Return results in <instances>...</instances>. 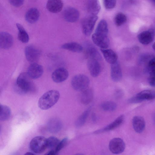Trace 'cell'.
Here are the masks:
<instances>
[{"mask_svg": "<svg viewBox=\"0 0 155 155\" xmlns=\"http://www.w3.org/2000/svg\"><path fill=\"white\" fill-rule=\"evenodd\" d=\"M110 76L112 80L115 82L119 81L122 78L121 69L117 61L111 64Z\"/></svg>", "mask_w": 155, "mask_h": 155, "instance_id": "16", "label": "cell"}, {"mask_svg": "<svg viewBox=\"0 0 155 155\" xmlns=\"http://www.w3.org/2000/svg\"><path fill=\"white\" fill-rule=\"evenodd\" d=\"M101 50L104 58L108 63L112 64L117 61L118 56L113 50L107 48L101 49Z\"/></svg>", "mask_w": 155, "mask_h": 155, "instance_id": "20", "label": "cell"}, {"mask_svg": "<svg viewBox=\"0 0 155 155\" xmlns=\"http://www.w3.org/2000/svg\"><path fill=\"white\" fill-rule=\"evenodd\" d=\"M63 4L61 0H48L46 4L47 9L53 13H57L62 9Z\"/></svg>", "mask_w": 155, "mask_h": 155, "instance_id": "17", "label": "cell"}, {"mask_svg": "<svg viewBox=\"0 0 155 155\" xmlns=\"http://www.w3.org/2000/svg\"><path fill=\"white\" fill-rule=\"evenodd\" d=\"M125 147L124 141L119 138H115L110 141L109 148L110 152L114 154H119L122 153Z\"/></svg>", "mask_w": 155, "mask_h": 155, "instance_id": "6", "label": "cell"}, {"mask_svg": "<svg viewBox=\"0 0 155 155\" xmlns=\"http://www.w3.org/2000/svg\"><path fill=\"white\" fill-rule=\"evenodd\" d=\"M60 97L59 92L55 90L48 91L43 94L38 101V106L41 110H48L57 102Z\"/></svg>", "mask_w": 155, "mask_h": 155, "instance_id": "1", "label": "cell"}, {"mask_svg": "<svg viewBox=\"0 0 155 155\" xmlns=\"http://www.w3.org/2000/svg\"><path fill=\"white\" fill-rule=\"evenodd\" d=\"M94 43L101 49H106L109 47L110 41L108 35L94 33L92 36Z\"/></svg>", "mask_w": 155, "mask_h": 155, "instance_id": "8", "label": "cell"}, {"mask_svg": "<svg viewBox=\"0 0 155 155\" xmlns=\"http://www.w3.org/2000/svg\"><path fill=\"white\" fill-rule=\"evenodd\" d=\"M45 155H57L58 153L54 150H51L47 152Z\"/></svg>", "mask_w": 155, "mask_h": 155, "instance_id": "39", "label": "cell"}, {"mask_svg": "<svg viewBox=\"0 0 155 155\" xmlns=\"http://www.w3.org/2000/svg\"><path fill=\"white\" fill-rule=\"evenodd\" d=\"M24 0H9L11 4L15 7H19L23 4Z\"/></svg>", "mask_w": 155, "mask_h": 155, "instance_id": "37", "label": "cell"}, {"mask_svg": "<svg viewBox=\"0 0 155 155\" xmlns=\"http://www.w3.org/2000/svg\"><path fill=\"white\" fill-rule=\"evenodd\" d=\"M98 17L97 15H91L87 17L82 23L83 33L86 36H89L92 33Z\"/></svg>", "mask_w": 155, "mask_h": 155, "instance_id": "5", "label": "cell"}, {"mask_svg": "<svg viewBox=\"0 0 155 155\" xmlns=\"http://www.w3.org/2000/svg\"><path fill=\"white\" fill-rule=\"evenodd\" d=\"M25 54L28 61L32 63H36L41 55L40 51L32 45H29L26 47Z\"/></svg>", "mask_w": 155, "mask_h": 155, "instance_id": "7", "label": "cell"}, {"mask_svg": "<svg viewBox=\"0 0 155 155\" xmlns=\"http://www.w3.org/2000/svg\"><path fill=\"white\" fill-rule=\"evenodd\" d=\"M152 47L155 50V42L153 44Z\"/></svg>", "mask_w": 155, "mask_h": 155, "instance_id": "41", "label": "cell"}, {"mask_svg": "<svg viewBox=\"0 0 155 155\" xmlns=\"http://www.w3.org/2000/svg\"><path fill=\"white\" fill-rule=\"evenodd\" d=\"M87 6L88 11L91 15H97L101 9L98 0H88Z\"/></svg>", "mask_w": 155, "mask_h": 155, "instance_id": "22", "label": "cell"}, {"mask_svg": "<svg viewBox=\"0 0 155 155\" xmlns=\"http://www.w3.org/2000/svg\"><path fill=\"white\" fill-rule=\"evenodd\" d=\"M68 140L67 138H65L60 141L55 150L58 154L59 152L66 145Z\"/></svg>", "mask_w": 155, "mask_h": 155, "instance_id": "36", "label": "cell"}, {"mask_svg": "<svg viewBox=\"0 0 155 155\" xmlns=\"http://www.w3.org/2000/svg\"><path fill=\"white\" fill-rule=\"evenodd\" d=\"M63 17L64 20L69 22L73 23L77 21L79 17L78 11L73 7L66 8L63 12Z\"/></svg>", "mask_w": 155, "mask_h": 155, "instance_id": "9", "label": "cell"}, {"mask_svg": "<svg viewBox=\"0 0 155 155\" xmlns=\"http://www.w3.org/2000/svg\"><path fill=\"white\" fill-rule=\"evenodd\" d=\"M25 155H32V154H35V153H33L31 152H28L26 153L25 154Z\"/></svg>", "mask_w": 155, "mask_h": 155, "instance_id": "40", "label": "cell"}, {"mask_svg": "<svg viewBox=\"0 0 155 155\" xmlns=\"http://www.w3.org/2000/svg\"><path fill=\"white\" fill-rule=\"evenodd\" d=\"M61 48L74 52L80 53L83 50V47L79 44L74 42H69L62 45Z\"/></svg>", "mask_w": 155, "mask_h": 155, "instance_id": "23", "label": "cell"}, {"mask_svg": "<svg viewBox=\"0 0 155 155\" xmlns=\"http://www.w3.org/2000/svg\"><path fill=\"white\" fill-rule=\"evenodd\" d=\"M29 146L30 149L34 153H41L47 147V139L42 136L35 137L31 141Z\"/></svg>", "mask_w": 155, "mask_h": 155, "instance_id": "4", "label": "cell"}, {"mask_svg": "<svg viewBox=\"0 0 155 155\" xmlns=\"http://www.w3.org/2000/svg\"><path fill=\"white\" fill-rule=\"evenodd\" d=\"M18 30V38L23 43H27L29 40V36L23 26L19 23L16 24Z\"/></svg>", "mask_w": 155, "mask_h": 155, "instance_id": "26", "label": "cell"}, {"mask_svg": "<svg viewBox=\"0 0 155 155\" xmlns=\"http://www.w3.org/2000/svg\"><path fill=\"white\" fill-rule=\"evenodd\" d=\"M149 82L150 85L155 87V68L150 71Z\"/></svg>", "mask_w": 155, "mask_h": 155, "instance_id": "35", "label": "cell"}, {"mask_svg": "<svg viewBox=\"0 0 155 155\" xmlns=\"http://www.w3.org/2000/svg\"><path fill=\"white\" fill-rule=\"evenodd\" d=\"M124 119V116L123 115H120L111 123L103 128L97 130L95 133H101L113 130L120 125L123 122Z\"/></svg>", "mask_w": 155, "mask_h": 155, "instance_id": "18", "label": "cell"}, {"mask_svg": "<svg viewBox=\"0 0 155 155\" xmlns=\"http://www.w3.org/2000/svg\"><path fill=\"white\" fill-rule=\"evenodd\" d=\"M13 43V38L9 33L2 32L0 33V47L1 48L7 49L10 48Z\"/></svg>", "mask_w": 155, "mask_h": 155, "instance_id": "14", "label": "cell"}, {"mask_svg": "<svg viewBox=\"0 0 155 155\" xmlns=\"http://www.w3.org/2000/svg\"><path fill=\"white\" fill-rule=\"evenodd\" d=\"M31 78L27 73L23 72L18 77L16 83V90L19 93L24 94L31 91L34 87Z\"/></svg>", "mask_w": 155, "mask_h": 155, "instance_id": "2", "label": "cell"}, {"mask_svg": "<svg viewBox=\"0 0 155 155\" xmlns=\"http://www.w3.org/2000/svg\"><path fill=\"white\" fill-rule=\"evenodd\" d=\"M99 61L93 58H88L87 67L91 75L94 77L98 76L101 71V66Z\"/></svg>", "mask_w": 155, "mask_h": 155, "instance_id": "11", "label": "cell"}, {"mask_svg": "<svg viewBox=\"0 0 155 155\" xmlns=\"http://www.w3.org/2000/svg\"><path fill=\"white\" fill-rule=\"evenodd\" d=\"M127 20L126 16L123 13H118L115 16L114 22L117 26H120L124 24Z\"/></svg>", "mask_w": 155, "mask_h": 155, "instance_id": "32", "label": "cell"}, {"mask_svg": "<svg viewBox=\"0 0 155 155\" xmlns=\"http://www.w3.org/2000/svg\"><path fill=\"white\" fill-rule=\"evenodd\" d=\"M148 67L150 71L155 68V57L150 60L148 63Z\"/></svg>", "mask_w": 155, "mask_h": 155, "instance_id": "38", "label": "cell"}, {"mask_svg": "<svg viewBox=\"0 0 155 155\" xmlns=\"http://www.w3.org/2000/svg\"><path fill=\"white\" fill-rule=\"evenodd\" d=\"M40 15L38 10L35 8L30 9L26 12L25 18L28 23L32 24L36 22L38 20Z\"/></svg>", "mask_w": 155, "mask_h": 155, "instance_id": "21", "label": "cell"}, {"mask_svg": "<svg viewBox=\"0 0 155 155\" xmlns=\"http://www.w3.org/2000/svg\"><path fill=\"white\" fill-rule=\"evenodd\" d=\"M47 147L51 150H55L60 141L57 137L51 136L47 139Z\"/></svg>", "mask_w": 155, "mask_h": 155, "instance_id": "31", "label": "cell"}, {"mask_svg": "<svg viewBox=\"0 0 155 155\" xmlns=\"http://www.w3.org/2000/svg\"><path fill=\"white\" fill-rule=\"evenodd\" d=\"M117 0H104V4L105 8L107 9H111L115 6Z\"/></svg>", "mask_w": 155, "mask_h": 155, "instance_id": "34", "label": "cell"}, {"mask_svg": "<svg viewBox=\"0 0 155 155\" xmlns=\"http://www.w3.org/2000/svg\"><path fill=\"white\" fill-rule=\"evenodd\" d=\"M153 2L155 3V0H153Z\"/></svg>", "mask_w": 155, "mask_h": 155, "instance_id": "43", "label": "cell"}, {"mask_svg": "<svg viewBox=\"0 0 155 155\" xmlns=\"http://www.w3.org/2000/svg\"><path fill=\"white\" fill-rule=\"evenodd\" d=\"M43 72L42 66L36 63H34L29 66L27 73L31 78L36 79L41 77Z\"/></svg>", "mask_w": 155, "mask_h": 155, "instance_id": "13", "label": "cell"}, {"mask_svg": "<svg viewBox=\"0 0 155 155\" xmlns=\"http://www.w3.org/2000/svg\"><path fill=\"white\" fill-rule=\"evenodd\" d=\"M154 121L155 122V115L154 116Z\"/></svg>", "mask_w": 155, "mask_h": 155, "instance_id": "42", "label": "cell"}, {"mask_svg": "<svg viewBox=\"0 0 155 155\" xmlns=\"http://www.w3.org/2000/svg\"><path fill=\"white\" fill-rule=\"evenodd\" d=\"M11 110L8 106L0 104V120L5 121L10 118L11 115Z\"/></svg>", "mask_w": 155, "mask_h": 155, "instance_id": "29", "label": "cell"}, {"mask_svg": "<svg viewBox=\"0 0 155 155\" xmlns=\"http://www.w3.org/2000/svg\"><path fill=\"white\" fill-rule=\"evenodd\" d=\"M154 38V32L152 30L143 31L140 33L138 36L140 42L144 45L151 43L153 41Z\"/></svg>", "mask_w": 155, "mask_h": 155, "instance_id": "15", "label": "cell"}, {"mask_svg": "<svg viewBox=\"0 0 155 155\" xmlns=\"http://www.w3.org/2000/svg\"><path fill=\"white\" fill-rule=\"evenodd\" d=\"M48 129L51 132L55 133L58 132L61 129L62 124L60 120L53 119L51 120L48 123Z\"/></svg>", "mask_w": 155, "mask_h": 155, "instance_id": "25", "label": "cell"}, {"mask_svg": "<svg viewBox=\"0 0 155 155\" xmlns=\"http://www.w3.org/2000/svg\"><path fill=\"white\" fill-rule=\"evenodd\" d=\"M155 99V91L150 90H145L138 93L135 97L130 100V101L139 102Z\"/></svg>", "mask_w": 155, "mask_h": 155, "instance_id": "10", "label": "cell"}, {"mask_svg": "<svg viewBox=\"0 0 155 155\" xmlns=\"http://www.w3.org/2000/svg\"><path fill=\"white\" fill-rule=\"evenodd\" d=\"M91 109V107H89L78 117L75 122V126L78 127L82 126L86 122Z\"/></svg>", "mask_w": 155, "mask_h": 155, "instance_id": "30", "label": "cell"}, {"mask_svg": "<svg viewBox=\"0 0 155 155\" xmlns=\"http://www.w3.org/2000/svg\"><path fill=\"white\" fill-rule=\"evenodd\" d=\"M132 124L135 131L137 133H142L144 130L145 121L141 116H137L134 117L132 120Z\"/></svg>", "mask_w": 155, "mask_h": 155, "instance_id": "19", "label": "cell"}, {"mask_svg": "<svg viewBox=\"0 0 155 155\" xmlns=\"http://www.w3.org/2000/svg\"><path fill=\"white\" fill-rule=\"evenodd\" d=\"M90 81L89 78L86 75L83 74H78L72 78L71 85L75 90L82 91L87 88Z\"/></svg>", "mask_w": 155, "mask_h": 155, "instance_id": "3", "label": "cell"}, {"mask_svg": "<svg viewBox=\"0 0 155 155\" xmlns=\"http://www.w3.org/2000/svg\"><path fill=\"white\" fill-rule=\"evenodd\" d=\"M86 54L88 58H93L99 61L101 59V56L97 50L93 45L88 44L86 49Z\"/></svg>", "mask_w": 155, "mask_h": 155, "instance_id": "24", "label": "cell"}, {"mask_svg": "<svg viewBox=\"0 0 155 155\" xmlns=\"http://www.w3.org/2000/svg\"><path fill=\"white\" fill-rule=\"evenodd\" d=\"M108 28L107 22L105 20L102 19L98 23L94 33L108 35Z\"/></svg>", "mask_w": 155, "mask_h": 155, "instance_id": "28", "label": "cell"}, {"mask_svg": "<svg viewBox=\"0 0 155 155\" xmlns=\"http://www.w3.org/2000/svg\"><path fill=\"white\" fill-rule=\"evenodd\" d=\"M69 73L68 70L63 68H59L52 73L51 78L56 83H60L66 80L68 78Z\"/></svg>", "mask_w": 155, "mask_h": 155, "instance_id": "12", "label": "cell"}, {"mask_svg": "<svg viewBox=\"0 0 155 155\" xmlns=\"http://www.w3.org/2000/svg\"><path fill=\"white\" fill-rule=\"evenodd\" d=\"M82 91L81 97V102L85 104H89L92 101L93 98L92 91L87 88Z\"/></svg>", "mask_w": 155, "mask_h": 155, "instance_id": "27", "label": "cell"}, {"mask_svg": "<svg viewBox=\"0 0 155 155\" xmlns=\"http://www.w3.org/2000/svg\"><path fill=\"white\" fill-rule=\"evenodd\" d=\"M101 106L102 108L105 111H112L116 109L117 105L113 101H107L103 103Z\"/></svg>", "mask_w": 155, "mask_h": 155, "instance_id": "33", "label": "cell"}]
</instances>
